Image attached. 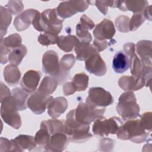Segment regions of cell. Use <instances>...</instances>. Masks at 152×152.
I'll list each match as a JSON object with an SVG mask.
<instances>
[{"instance_id": "e0dca14e", "label": "cell", "mask_w": 152, "mask_h": 152, "mask_svg": "<svg viewBox=\"0 0 152 152\" xmlns=\"http://www.w3.org/2000/svg\"><path fill=\"white\" fill-rule=\"evenodd\" d=\"M39 12L35 9H27L17 15L14 21V26L16 30L21 31L28 28L30 24Z\"/></svg>"}, {"instance_id": "ab89813d", "label": "cell", "mask_w": 152, "mask_h": 152, "mask_svg": "<svg viewBox=\"0 0 152 152\" xmlns=\"http://www.w3.org/2000/svg\"><path fill=\"white\" fill-rule=\"evenodd\" d=\"M6 8L11 14H20L24 8V5L21 1H10L6 5Z\"/></svg>"}, {"instance_id": "2e32d148", "label": "cell", "mask_w": 152, "mask_h": 152, "mask_svg": "<svg viewBox=\"0 0 152 152\" xmlns=\"http://www.w3.org/2000/svg\"><path fill=\"white\" fill-rule=\"evenodd\" d=\"M68 142V138L65 132H56L51 135L44 149L46 151H63L67 147Z\"/></svg>"}, {"instance_id": "52a82bcc", "label": "cell", "mask_w": 152, "mask_h": 152, "mask_svg": "<svg viewBox=\"0 0 152 152\" xmlns=\"http://www.w3.org/2000/svg\"><path fill=\"white\" fill-rule=\"evenodd\" d=\"M122 121L117 116H112L106 119L103 116L94 121L92 131L94 135L103 137L109 134H115L119 126L122 124Z\"/></svg>"}, {"instance_id": "4dcf8cb0", "label": "cell", "mask_w": 152, "mask_h": 152, "mask_svg": "<svg viewBox=\"0 0 152 152\" xmlns=\"http://www.w3.org/2000/svg\"><path fill=\"white\" fill-rule=\"evenodd\" d=\"M12 21V15L6 7H0V28L1 39L7 34V29Z\"/></svg>"}, {"instance_id": "7bdbcfd3", "label": "cell", "mask_w": 152, "mask_h": 152, "mask_svg": "<svg viewBox=\"0 0 152 152\" xmlns=\"http://www.w3.org/2000/svg\"><path fill=\"white\" fill-rule=\"evenodd\" d=\"M0 151H15L14 147L11 140L1 137L0 142Z\"/></svg>"}, {"instance_id": "5bb4252c", "label": "cell", "mask_w": 152, "mask_h": 152, "mask_svg": "<svg viewBox=\"0 0 152 152\" xmlns=\"http://www.w3.org/2000/svg\"><path fill=\"white\" fill-rule=\"evenodd\" d=\"M94 27V22L86 15H83L76 26V34L79 40L83 42L90 43L92 40V36L89 30Z\"/></svg>"}, {"instance_id": "d590c367", "label": "cell", "mask_w": 152, "mask_h": 152, "mask_svg": "<svg viewBox=\"0 0 152 152\" xmlns=\"http://www.w3.org/2000/svg\"><path fill=\"white\" fill-rule=\"evenodd\" d=\"M58 38L59 36L57 34L50 32H44L39 36L37 40L42 46H48L56 44Z\"/></svg>"}, {"instance_id": "c3c4849f", "label": "cell", "mask_w": 152, "mask_h": 152, "mask_svg": "<svg viewBox=\"0 0 152 152\" xmlns=\"http://www.w3.org/2000/svg\"><path fill=\"white\" fill-rule=\"evenodd\" d=\"M143 14L145 19H148L149 21H151V6H147L142 11Z\"/></svg>"}, {"instance_id": "8fae6325", "label": "cell", "mask_w": 152, "mask_h": 152, "mask_svg": "<svg viewBox=\"0 0 152 152\" xmlns=\"http://www.w3.org/2000/svg\"><path fill=\"white\" fill-rule=\"evenodd\" d=\"M42 71L50 76L57 78L60 72L59 57L57 53L52 50L46 51L42 57Z\"/></svg>"}, {"instance_id": "83f0119b", "label": "cell", "mask_w": 152, "mask_h": 152, "mask_svg": "<svg viewBox=\"0 0 152 152\" xmlns=\"http://www.w3.org/2000/svg\"><path fill=\"white\" fill-rule=\"evenodd\" d=\"M58 84V81L56 78L52 76H45L37 90L43 94L50 95L55 91Z\"/></svg>"}, {"instance_id": "d6986e66", "label": "cell", "mask_w": 152, "mask_h": 152, "mask_svg": "<svg viewBox=\"0 0 152 152\" xmlns=\"http://www.w3.org/2000/svg\"><path fill=\"white\" fill-rule=\"evenodd\" d=\"M75 62V58L73 54L64 55L59 61L60 72L56 80L59 84H61L67 80L69 76V71Z\"/></svg>"}, {"instance_id": "bcb514c9", "label": "cell", "mask_w": 152, "mask_h": 152, "mask_svg": "<svg viewBox=\"0 0 152 152\" xmlns=\"http://www.w3.org/2000/svg\"><path fill=\"white\" fill-rule=\"evenodd\" d=\"M63 91L65 96H69L74 94L76 90L72 86L71 82H66L63 86Z\"/></svg>"}, {"instance_id": "44dd1931", "label": "cell", "mask_w": 152, "mask_h": 152, "mask_svg": "<svg viewBox=\"0 0 152 152\" xmlns=\"http://www.w3.org/2000/svg\"><path fill=\"white\" fill-rule=\"evenodd\" d=\"M135 51L144 65L151 66V41L141 40L137 42Z\"/></svg>"}, {"instance_id": "9c48e42d", "label": "cell", "mask_w": 152, "mask_h": 152, "mask_svg": "<svg viewBox=\"0 0 152 152\" xmlns=\"http://www.w3.org/2000/svg\"><path fill=\"white\" fill-rule=\"evenodd\" d=\"M87 8V4L83 0H71L59 3L56 8L57 14L63 20L69 18L77 12H81Z\"/></svg>"}, {"instance_id": "ba28073f", "label": "cell", "mask_w": 152, "mask_h": 152, "mask_svg": "<svg viewBox=\"0 0 152 152\" xmlns=\"http://www.w3.org/2000/svg\"><path fill=\"white\" fill-rule=\"evenodd\" d=\"M88 93L86 103L97 107H105L111 105L114 102L110 93L100 87H91Z\"/></svg>"}, {"instance_id": "6da1fadb", "label": "cell", "mask_w": 152, "mask_h": 152, "mask_svg": "<svg viewBox=\"0 0 152 152\" xmlns=\"http://www.w3.org/2000/svg\"><path fill=\"white\" fill-rule=\"evenodd\" d=\"M64 125V132L67 135L69 141L75 143H83L93 137V135L89 132L90 125L80 123L75 119V109L68 113Z\"/></svg>"}, {"instance_id": "8d00e7d4", "label": "cell", "mask_w": 152, "mask_h": 152, "mask_svg": "<svg viewBox=\"0 0 152 152\" xmlns=\"http://www.w3.org/2000/svg\"><path fill=\"white\" fill-rule=\"evenodd\" d=\"M129 20V18L126 15H120L118 17L115 21L118 30L122 33L129 32L130 31Z\"/></svg>"}, {"instance_id": "e575fe53", "label": "cell", "mask_w": 152, "mask_h": 152, "mask_svg": "<svg viewBox=\"0 0 152 152\" xmlns=\"http://www.w3.org/2000/svg\"><path fill=\"white\" fill-rule=\"evenodd\" d=\"M22 39L21 36L18 33H13L8 36L1 39L0 45L11 49L21 45Z\"/></svg>"}, {"instance_id": "9a60e30c", "label": "cell", "mask_w": 152, "mask_h": 152, "mask_svg": "<svg viewBox=\"0 0 152 152\" xmlns=\"http://www.w3.org/2000/svg\"><path fill=\"white\" fill-rule=\"evenodd\" d=\"M42 74L39 71L28 70L23 75L20 85L21 88L28 93L34 92L38 86Z\"/></svg>"}, {"instance_id": "d6a6232c", "label": "cell", "mask_w": 152, "mask_h": 152, "mask_svg": "<svg viewBox=\"0 0 152 152\" xmlns=\"http://www.w3.org/2000/svg\"><path fill=\"white\" fill-rule=\"evenodd\" d=\"M88 81L89 77L86 74L80 72L74 75L71 83L76 91H82L87 88Z\"/></svg>"}, {"instance_id": "f1b7e54d", "label": "cell", "mask_w": 152, "mask_h": 152, "mask_svg": "<svg viewBox=\"0 0 152 152\" xmlns=\"http://www.w3.org/2000/svg\"><path fill=\"white\" fill-rule=\"evenodd\" d=\"M29 93L25 91L22 88H15L12 90L11 95L14 97L19 110H26L27 107V99Z\"/></svg>"}, {"instance_id": "ffe728a7", "label": "cell", "mask_w": 152, "mask_h": 152, "mask_svg": "<svg viewBox=\"0 0 152 152\" xmlns=\"http://www.w3.org/2000/svg\"><path fill=\"white\" fill-rule=\"evenodd\" d=\"M13 143L15 151H31L37 147L34 137L28 135H19L11 140Z\"/></svg>"}, {"instance_id": "7dc6e473", "label": "cell", "mask_w": 152, "mask_h": 152, "mask_svg": "<svg viewBox=\"0 0 152 152\" xmlns=\"http://www.w3.org/2000/svg\"><path fill=\"white\" fill-rule=\"evenodd\" d=\"M11 95L9 88L2 81L1 82V97L0 102H2L5 98Z\"/></svg>"}, {"instance_id": "8992f818", "label": "cell", "mask_w": 152, "mask_h": 152, "mask_svg": "<svg viewBox=\"0 0 152 152\" xmlns=\"http://www.w3.org/2000/svg\"><path fill=\"white\" fill-rule=\"evenodd\" d=\"M105 111V107H97L86 102H80L75 109V118L80 123L90 125L103 116Z\"/></svg>"}, {"instance_id": "b9f144b4", "label": "cell", "mask_w": 152, "mask_h": 152, "mask_svg": "<svg viewBox=\"0 0 152 152\" xmlns=\"http://www.w3.org/2000/svg\"><path fill=\"white\" fill-rule=\"evenodd\" d=\"M115 145V141L112 139L105 138L100 140L99 144V150L100 151H111Z\"/></svg>"}, {"instance_id": "d4e9b609", "label": "cell", "mask_w": 152, "mask_h": 152, "mask_svg": "<svg viewBox=\"0 0 152 152\" xmlns=\"http://www.w3.org/2000/svg\"><path fill=\"white\" fill-rule=\"evenodd\" d=\"M129 68V59L128 56L122 51L117 52L112 61V68L116 73L125 72Z\"/></svg>"}, {"instance_id": "7a4b0ae2", "label": "cell", "mask_w": 152, "mask_h": 152, "mask_svg": "<svg viewBox=\"0 0 152 152\" xmlns=\"http://www.w3.org/2000/svg\"><path fill=\"white\" fill-rule=\"evenodd\" d=\"M64 20L58 17L56 8L46 9L39 12L34 17L32 25L40 32H50L58 34L62 30Z\"/></svg>"}, {"instance_id": "f6af8a7d", "label": "cell", "mask_w": 152, "mask_h": 152, "mask_svg": "<svg viewBox=\"0 0 152 152\" xmlns=\"http://www.w3.org/2000/svg\"><path fill=\"white\" fill-rule=\"evenodd\" d=\"M93 45L96 48L97 50L99 52H102L106 49L109 46H110V43L107 40H97L94 39L93 41Z\"/></svg>"}, {"instance_id": "836d02e7", "label": "cell", "mask_w": 152, "mask_h": 152, "mask_svg": "<svg viewBox=\"0 0 152 152\" xmlns=\"http://www.w3.org/2000/svg\"><path fill=\"white\" fill-rule=\"evenodd\" d=\"M43 122L51 135L56 132H65V125L62 121L53 118Z\"/></svg>"}, {"instance_id": "1f68e13d", "label": "cell", "mask_w": 152, "mask_h": 152, "mask_svg": "<svg viewBox=\"0 0 152 152\" xmlns=\"http://www.w3.org/2000/svg\"><path fill=\"white\" fill-rule=\"evenodd\" d=\"M51 134L49 133L44 122L42 121L40 124V129L37 131L34 136V141L40 147H45L48 143Z\"/></svg>"}, {"instance_id": "f35d334b", "label": "cell", "mask_w": 152, "mask_h": 152, "mask_svg": "<svg viewBox=\"0 0 152 152\" xmlns=\"http://www.w3.org/2000/svg\"><path fill=\"white\" fill-rule=\"evenodd\" d=\"M141 126L146 131L150 132L152 129V113L151 112L144 113L140 119Z\"/></svg>"}, {"instance_id": "277c9868", "label": "cell", "mask_w": 152, "mask_h": 152, "mask_svg": "<svg viewBox=\"0 0 152 152\" xmlns=\"http://www.w3.org/2000/svg\"><path fill=\"white\" fill-rule=\"evenodd\" d=\"M116 111L125 121L135 119L140 116V108L132 91H126L120 96L116 106Z\"/></svg>"}, {"instance_id": "5b68a950", "label": "cell", "mask_w": 152, "mask_h": 152, "mask_svg": "<svg viewBox=\"0 0 152 152\" xmlns=\"http://www.w3.org/2000/svg\"><path fill=\"white\" fill-rule=\"evenodd\" d=\"M1 104V116L3 121L13 128L19 129L22 122L14 97L12 95L7 97Z\"/></svg>"}, {"instance_id": "4fadbf2b", "label": "cell", "mask_w": 152, "mask_h": 152, "mask_svg": "<svg viewBox=\"0 0 152 152\" xmlns=\"http://www.w3.org/2000/svg\"><path fill=\"white\" fill-rule=\"evenodd\" d=\"M93 33L96 40L100 41L112 40L116 33V30L113 23L110 20L105 18L96 26Z\"/></svg>"}, {"instance_id": "484cf974", "label": "cell", "mask_w": 152, "mask_h": 152, "mask_svg": "<svg viewBox=\"0 0 152 152\" xmlns=\"http://www.w3.org/2000/svg\"><path fill=\"white\" fill-rule=\"evenodd\" d=\"M4 78L6 83L11 86L17 84L21 78V73L18 66L9 64L4 69Z\"/></svg>"}, {"instance_id": "ac0fdd59", "label": "cell", "mask_w": 152, "mask_h": 152, "mask_svg": "<svg viewBox=\"0 0 152 152\" xmlns=\"http://www.w3.org/2000/svg\"><path fill=\"white\" fill-rule=\"evenodd\" d=\"M118 84L122 90L132 91L141 89L145 85V82L140 77L124 75L118 80Z\"/></svg>"}, {"instance_id": "7402d4cb", "label": "cell", "mask_w": 152, "mask_h": 152, "mask_svg": "<svg viewBox=\"0 0 152 152\" xmlns=\"http://www.w3.org/2000/svg\"><path fill=\"white\" fill-rule=\"evenodd\" d=\"M68 106V101L64 97H55L48 106V113L50 118L56 119L65 112Z\"/></svg>"}, {"instance_id": "74e56055", "label": "cell", "mask_w": 152, "mask_h": 152, "mask_svg": "<svg viewBox=\"0 0 152 152\" xmlns=\"http://www.w3.org/2000/svg\"><path fill=\"white\" fill-rule=\"evenodd\" d=\"M145 18L142 12L134 13L129 20V30L135 31L145 21Z\"/></svg>"}, {"instance_id": "3957f363", "label": "cell", "mask_w": 152, "mask_h": 152, "mask_svg": "<svg viewBox=\"0 0 152 152\" xmlns=\"http://www.w3.org/2000/svg\"><path fill=\"white\" fill-rule=\"evenodd\" d=\"M116 135L119 140H129L132 142L140 144L147 140L149 132L141 126L140 119H133L122 124L118 128Z\"/></svg>"}, {"instance_id": "cb8c5ba5", "label": "cell", "mask_w": 152, "mask_h": 152, "mask_svg": "<svg viewBox=\"0 0 152 152\" xmlns=\"http://www.w3.org/2000/svg\"><path fill=\"white\" fill-rule=\"evenodd\" d=\"M74 50L76 53V59L81 61H85L93 53L99 52L93 45L80 41L75 45Z\"/></svg>"}, {"instance_id": "60d3db41", "label": "cell", "mask_w": 152, "mask_h": 152, "mask_svg": "<svg viewBox=\"0 0 152 152\" xmlns=\"http://www.w3.org/2000/svg\"><path fill=\"white\" fill-rule=\"evenodd\" d=\"M116 1H96L95 5L103 15H106L108 11V7L115 8Z\"/></svg>"}, {"instance_id": "30bf717a", "label": "cell", "mask_w": 152, "mask_h": 152, "mask_svg": "<svg viewBox=\"0 0 152 152\" xmlns=\"http://www.w3.org/2000/svg\"><path fill=\"white\" fill-rule=\"evenodd\" d=\"M53 99L52 96L43 94L36 90L27 99V107L34 114L40 115L45 112Z\"/></svg>"}, {"instance_id": "7c38bea8", "label": "cell", "mask_w": 152, "mask_h": 152, "mask_svg": "<svg viewBox=\"0 0 152 152\" xmlns=\"http://www.w3.org/2000/svg\"><path fill=\"white\" fill-rule=\"evenodd\" d=\"M85 68L90 74L97 77L104 75L107 71L106 63L99 52L93 53L85 61Z\"/></svg>"}, {"instance_id": "ee69618b", "label": "cell", "mask_w": 152, "mask_h": 152, "mask_svg": "<svg viewBox=\"0 0 152 152\" xmlns=\"http://www.w3.org/2000/svg\"><path fill=\"white\" fill-rule=\"evenodd\" d=\"M0 48H1L0 62H1V64H5L8 62V55L10 54L12 49L8 48L7 47H5L2 45H0Z\"/></svg>"}, {"instance_id": "603a6c76", "label": "cell", "mask_w": 152, "mask_h": 152, "mask_svg": "<svg viewBox=\"0 0 152 152\" xmlns=\"http://www.w3.org/2000/svg\"><path fill=\"white\" fill-rule=\"evenodd\" d=\"M148 6L147 1H116L115 8H119L123 11H131L134 13L142 12Z\"/></svg>"}, {"instance_id": "4316f807", "label": "cell", "mask_w": 152, "mask_h": 152, "mask_svg": "<svg viewBox=\"0 0 152 152\" xmlns=\"http://www.w3.org/2000/svg\"><path fill=\"white\" fill-rule=\"evenodd\" d=\"M79 42V39L75 36L69 34L66 36H59L56 44L62 50L69 52Z\"/></svg>"}, {"instance_id": "f546056e", "label": "cell", "mask_w": 152, "mask_h": 152, "mask_svg": "<svg viewBox=\"0 0 152 152\" xmlns=\"http://www.w3.org/2000/svg\"><path fill=\"white\" fill-rule=\"evenodd\" d=\"M27 53V49L24 45L12 49L8 55V61L10 64L18 65L20 64L23 59Z\"/></svg>"}]
</instances>
